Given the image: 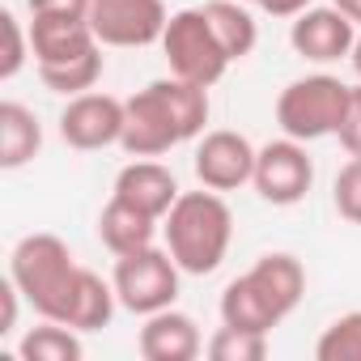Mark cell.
Masks as SVG:
<instances>
[{
  "mask_svg": "<svg viewBox=\"0 0 361 361\" xmlns=\"http://www.w3.org/2000/svg\"><path fill=\"white\" fill-rule=\"evenodd\" d=\"M204 123H209V90L170 73L128 98L119 145L128 157H161L174 145L196 140Z\"/></svg>",
  "mask_w": 361,
  "mask_h": 361,
  "instance_id": "cell-1",
  "label": "cell"
},
{
  "mask_svg": "<svg viewBox=\"0 0 361 361\" xmlns=\"http://www.w3.org/2000/svg\"><path fill=\"white\" fill-rule=\"evenodd\" d=\"M306 293V268L285 255H259L251 272H243L238 281L226 285L221 293V323L230 327H247V331H272L281 319H289L298 310Z\"/></svg>",
  "mask_w": 361,
  "mask_h": 361,
  "instance_id": "cell-2",
  "label": "cell"
},
{
  "mask_svg": "<svg viewBox=\"0 0 361 361\" xmlns=\"http://www.w3.org/2000/svg\"><path fill=\"white\" fill-rule=\"evenodd\" d=\"M166 226V251L188 276H209L221 268L230 238H234V213L221 200V192H183L174 209L161 217Z\"/></svg>",
  "mask_w": 361,
  "mask_h": 361,
  "instance_id": "cell-3",
  "label": "cell"
},
{
  "mask_svg": "<svg viewBox=\"0 0 361 361\" xmlns=\"http://www.w3.org/2000/svg\"><path fill=\"white\" fill-rule=\"evenodd\" d=\"M81 272L85 268H77L68 243L56 238V234H26L9 251V276L18 281L22 298L43 319H56V323H68Z\"/></svg>",
  "mask_w": 361,
  "mask_h": 361,
  "instance_id": "cell-4",
  "label": "cell"
},
{
  "mask_svg": "<svg viewBox=\"0 0 361 361\" xmlns=\"http://www.w3.org/2000/svg\"><path fill=\"white\" fill-rule=\"evenodd\" d=\"M348 90L340 77H327V73H314V77H298L281 90L276 98V123L285 136L293 140H323V136H336L340 119H344V106H348Z\"/></svg>",
  "mask_w": 361,
  "mask_h": 361,
  "instance_id": "cell-5",
  "label": "cell"
},
{
  "mask_svg": "<svg viewBox=\"0 0 361 361\" xmlns=\"http://www.w3.org/2000/svg\"><path fill=\"white\" fill-rule=\"evenodd\" d=\"M161 51H166V64L174 77L183 81H196V85H217L226 77V68L234 64L221 47V39L213 35L204 9H178L170 13L166 22V35H161Z\"/></svg>",
  "mask_w": 361,
  "mask_h": 361,
  "instance_id": "cell-6",
  "label": "cell"
},
{
  "mask_svg": "<svg viewBox=\"0 0 361 361\" xmlns=\"http://www.w3.org/2000/svg\"><path fill=\"white\" fill-rule=\"evenodd\" d=\"M178 268L170 251L161 247H145V251H132V255H115V293H119V306L132 310V314H157L166 306H174L178 298Z\"/></svg>",
  "mask_w": 361,
  "mask_h": 361,
  "instance_id": "cell-7",
  "label": "cell"
},
{
  "mask_svg": "<svg viewBox=\"0 0 361 361\" xmlns=\"http://www.w3.org/2000/svg\"><path fill=\"white\" fill-rule=\"evenodd\" d=\"M166 5L161 0H94L90 26L102 47H149L166 35Z\"/></svg>",
  "mask_w": 361,
  "mask_h": 361,
  "instance_id": "cell-8",
  "label": "cell"
},
{
  "mask_svg": "<svg viewBox=\"0 0 361 361\" xmlns=\"http://www.w3.org/2000/svg\"><path fill=\"white\" fill-rule=\"evenodd\" d=\"M255 192L276 204V209H289L298 200H306L310 183H314V161L306 157L302 140L285 136V140H268L259 153H255Z\"/></svg>",
  "mask_w": 361,
  "mask_h": 361,
  "instance_id": "cell-9",
  "label": "cell"
},
{
  "mask_svg": "<svg viewBox=\"0 0 361 361\" xmlns=\"http://www.w3.org/2000/svg\"><path fill=\"white\" fill-rule=\"evenodd\" d=\"M123 119H128V102H119V98H111V94L85 90V94L68 98V106L60 111V136H64L68 149L94 153V149L119 145Z\"/></svg>",
  "mask_w": 361,
  "mask_h": 361,
  "instance_id": "cell-10",
  "label": "cell"
},
{
  "mask_svg": "<svg viewBox=\"0 0 361 361\" xmlns=\"http://www.w3.org/2000/svg\"><path fill=\"white\" fill-rule=\"evenodd\" d=\"M255 145L243 132L217 128L196 145V178L213 192H234L255 178Z\"/></svg>",
  "mask_w": 361,
  "mask_h": 361,
  "instance_id": "cell-11",
  "label": "cell"
},
{
  "mask_svg": "<svg viewBox=\"0 0 361 361\" xmlns=\"http://www.w3.org/2000/svg\"><path fill=\"white\" fill-rule=\"evenodd\" d=\"M289 43L302 60H314V64H331L340 56L353 51L357 43V22L344 18L336 5L331 9H306L293 18L289 26Z\"/></svg>",
  "mask_w": 361,
  "mask_h": 361,
  "instance_id": "cell-12",
  "label": "cell"
},
{
  "mask_svg": "<svg viewBox=\"0 0 361 361\" xmlns=\"http://www.w3.org/2000/svg\"><path fill=\"white\" fill-rule=\"evenodd\" d=\"M98 35L90 26V18H56V13H39L30 18V51L39 68H60L73 64L90 51H98Z\"/></svg>",
  "mask_w": 361,
  "mask_h": 361,
  "instance_id": "cell-13",
  "label": "cell"
},
{
  "mask_svg": "<svg viewBox=\"0 0 361 361\" xmlns=\"http://www.w3.org/2000/svg\"><path fill=\"white\" fill-rule=\"evenodd\" d=\"M111 196L161 221L183 192H178L174 174H170L161 161H153V157H136V161H128V166L115 174V192H111Z\"/></svg>",
  "mask_w": 361,
  "mask_h": 361,
  "instance_id": "cell-14",
  "label": "cell"
},
{
  "mask_svg": "<svg viewBox=\"0 0 361 361\" xmlns=\"http://www.w3.org/2000/svg\"><path fill=\"white\" fill-rule=\"evenodd\" d=\"M136 348L145 361H196L204 353V340H200V327L192 314L166 306L157 314H145Z\"/></svg>",
  "mask_w": 361,
  "mask_h": 361,
  "instance_id": "cell-15",
  "label": "cell"
},
{
  "mask_svg": "<svg viewBox=\"0 0 361 361\" xmlns=\"http://www.w3.org/2000/svg\"><path fill=\"white\" fill-rule=\"evenodd\" d=\"M98 238H102V247L111 255L145 251L157 238V217H149V213H140V209H132V204H123V200L111 196V204L98 217Z\"/></svg>",
  "mask_w": 361,
  "mask_h": 361,
  "instance_id": "cell-16",
  "label": "cell"
},
{
  "mask_svg": "<svg viewBox=\"0 0 361 361\" xmlns=\"http://www.w3.org/2000/svg\"><path fill=\"white\" fill-rule=\"evenodd\" d=\"M43 145V128L30 106L0 102V170H22Z\"/></svg>",
  "mask_w": 361,
  "mask_h": 361,
  "instance_id": "cell-17",
  "label": "cell"
},
{
  "mask_svg": "<svg viewBox=\"0 0 361 361\" xmlns=\"http://www.w3.org/2000/svg\"><path fill=\"white\" fill-rule=\"evenodd\" d=\"M204 18H209L213 35L221 39V47H226L230 60H243V56L255 51L259 30H255V18L247 13L243 0H209V5H204Z\"/></svg>",
  "mask_w": 361,
  "mask_h": 361,
  "instance_id": "cell-18",
  "label": "cell"
},
{
  "mask_svg": "<svg viewBox=\"0 0 361 361\" xmlns=\"http://www.w3.org/2000/svg\"><path fill=\"white\" fill-rule=\"evenodd\" d=\"M115 285H106L98 272H81V285H77V298H73V314H68V327L77 331H102L111 319H115Z\"/></svg>",
  "mask_w": 361,
  "mask_h": 361,
  "instance_id": "cell-19",
  "label": "cell"
},
{
  "mask_svg": "<svg viewBox=\"0 0 361 361\" xmlns=\"http://www.w3.org/2000/svg\"><path fill=\"white\" fill-rule=\"evenodd\" d=\"M81 353H85V344H81L77 327L56 323V319H43V327L26 331L18 344L22 361H81Z\"/></svg>",
  "mask_w": 361,
  "mask_h": 361,
  "instance_id": "cell-20",
  "label": "cell"
},
{
  "mask_svg": "<svg viewBox=\"0 0 361 361\" xmlns=\"http://www.w3.org/2000/svg\"><path fill=\"white\" fill-rule=\"evenodd\" d=\"M314 357L319 361H361V310H348L336 323H327L323 336L314 340Z\"/></svg>",
  "mask_w": 361,
  "mask_h": 361,
  "instance_id": "cell-21",
  "label": "cell"
},
{
  "mask_svg": "<svg viewBox=\"0 0 361 361\" xmlns=\"http://www.w3.org/2000/svg\"><path fill=\"white\" fill-rule=\"evenodd\" d=\"M39 77H43V85L51 94L77 98V94H85V90L98 85V77H102V51H90V56H81L73 64H60V68H39Z\"/></svg>",
  "mask_w": 361,
  "mask_h": 361,
  "instance_id": "cell-22",
  "label": "cell"
},
{
  "mask_svg": "<svg viewBox=\"0 0 361 361\" xmlns=\"http://www.w3.org/2000/svg\"><path fill=\"white\" fill-rule=\"evenodd\" d=\"M209 357L213 361H264L268 357V331H247V327L221 323L217 336L209 340Z\"/></svg>",
  "mask_w": 361,
  "mask_h": 361,
  "instance_id": "cell-23",
  "label": "cell"
},
{
  "mask_svg": "<svg viewBox=\"0 0 361 361\" xmlns=\"http://www.w3.org/2000/svg\"><path fill=\"white\" fill-rule=\"evenodd\" d=\"M331 196H336V213H340L344 221L361 226V157H348V161L340 166Z\"/></svg>",
  "mask_w": 361,
  "mask_h": 361,
  "instance_id": "cell-24",
  "label": "cell"
},
{
  "mask_svg": "<svg viewBox=\"0 0 361 361\" xmlns=\"http://www.w3.org/2000/svg\"><path fill=\"white\" fill-rule=\"evenodd\" d=\"M0 22H5V56H0V81H13L26 60L35 56L30 51V30H22V22L13 13H0Z\"/></svg>",
  "mask_w": 361,
  "mask_h": 361,
  "instance_id": "cell-25",
  "label": "cell"
},
{
  "mask_svg": "<svg viewBox=\"0 0 361 361\" xmlns=\"http://www.w3.org/2000/svg\"><path fill=\"white\" fill-rule=\"evenodd\" d=\"M336 136L348 149V157H361V85L348 90V106H344V119H340Z\"/></svg>",
  "mask_w": 361,
  "mask_h": 361,
  "instance_id": "cell-26",
  "label": "cell"
},
{
  "mask_svg": "<svg viewBox=\"0 0 361 361\" xmlns=\"http://www.w3.org/2000/svg\"><path fill=\"white\" fill-rule=\"evenodd\" d=\"M90 5H94V0H26L30 18H39V13H56V18H90Z\"/></svg>",
  "mask_w": 361,
  "mask_h": 361,
  "instance_id": "cell-27",
  "label": "cell"
},
{
  "mask_svg": "<svg viewBox=\"0 0 361 361\" xmlns=\"http://www.w3.org/2000/svg\"><path fill=\"white\" fill-rule=\"evenodd\" d=\"M18 298H22V289H18V281L13 276H5L0 281V336H13L18 331Z\"/></svg>",
  "mask_w": 361,
  "mask_h": 361,
  "instance_id": "cell-28",
  "label": "cell"
},
{
  "mask_svg": "<svg viewBox=\"0 0 361 361\" xmlns=\"http://www.w3.org/2000/svg\"><path fill=\"white\" fill-rule=\"evenodd\" d=\"M243 5H255V9H264L272 18H298V13L310 9V0H243Z\"/></svg>",
  "mask_w": 361,
  "mask_h": 361,
  "instance_id": "cell-29",
  "label": "cell"
},
{
  "mask_svg": "<svg viewBox=\"0 0 361 361\" xmlns=\"http://www.w3.org/2000/svg\"><path fill=\"white\" fill-rule=\"evenodd\" d=\"M331 5L344 13V18H353V22H361V0H331Z\"/></svg>",
  "mask_w": 361,
  "mask_h": 361,
  "instance_id": "cell-30",
  "label": "cell"
},
{
  "mask_svg": "<svg viewBox=\"0 0 361 361\" xmlns=\"http://www.w3.org/2000/svg\"><path fill=\"white\" fill-rule=\"evenodd\" d=\"M348 60H353V73L361 77V35H357V43H353V51H348Z\"/></svg>",
  "mask_w": 361,
  "mask_h": 361,
  "instance_id": "cell-31",
  "label": "cell"
}]
</instances>
